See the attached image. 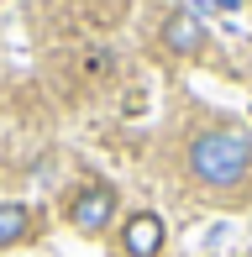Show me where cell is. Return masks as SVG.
I'll return each instance as SVG.
<instances>
[{
    "mask_svg": "<svg viewBox=\"0 0 252 257\" xmlns=\"http://www.w3.org/2000/svg\"><path fill=\"white\" fill-rule=\"evenodd\" d=\"M252 168V132L242 126H210L189 142V173L210 189H231Z\"/></svg>",
    "mask_w": 252,
    "mask_h": 257,
    "instance_id": "1",
    "label": "cell"
},
{
    "mask_svg": "<svg viewBox=\"0 0 252 257\" xmlns=\"http://www.w3.org/2000/svg\"><path fill=\"white\" fill-rule=\"evenodd\" d=\"M68 220H74L84 236H95V231H105L110 220H116V189L110 184H84V189L74 194V210H68Z\"/></svg>",
    "mask_w": 252,
    "mask_h": 257,
    "instance_id": "2",
    "label": "cell"
},
{
    "mask_svg": "<svg viewBox=\"0 0 252 257\" xmlns=\"http://www.w3.org/2000/svg\"><path fill=\"white\" fill-rule=\"evenodd\" d=\"M168 241V226L153 215V210H137V215H126L121 226V252L126 257H158Z\"/></svg>",
    "mask_w": 252,
    "mask_h": 257,
    "instance_id": "3",
    "label": "cell"
},
{
    "mask_svg": "<svg viewBox=\"0 0 252 257\" xmlns=\"http://www.w3.org/2000/svg\"><path fill=\"white\" fill-rule=\"evenodd\" d=\"M158 37H163V48L179 53V58H200L205 53V27H200L194 11H168L163 27H158Z\"/></svg>",
    "mask_w": 252,
    "mask_h": 257,
    "instance_id": "4",
    "label": "cell"
},
{
    "mask_svg": "<svg viewBox=\"0 0 252 257\" xmlns=\"http://www.w3.org/2000/svg\"><path fill=\"white\" fill-rule=\"evenodd\" d=\"M32 236V210L16 200H0V247H16Z\"/></svg>",
    "mask_w": 252,
    "mask_h": 257,
    "instance_id": "5",
    "label": "cell"
}]
</instances>
